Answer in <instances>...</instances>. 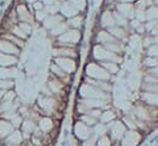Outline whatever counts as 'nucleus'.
<instances>
[{
    "label": "nucleus",
    "instance_id": "obj_2",
    "mask_svg": "<svg viewBox=\"0 0 158 146\" xmlns=\"http://www.w3.org/2000/svg\"><path fill=\"white\" fill-rule=\"evenodd\" d=\"M158 127V0H102L72 108L77 146H139Z\"/></svg>",
    "mask_w": 158,
    "mask_h": 146
},
{
    "label": "nucleus",
    "instance_id": "obj_1",
    "mask_svg": "<svg viewBox=\"0 0 158 146\" xmlns=\"http://www.w3.org/2000/svg\"><path fill=\"white\" fill-rule=\"evenodd\" d=\"M88 0H12L0 21V146H56L78 75Z\"/></svg>",
    "mask_w": 158,
    "mask_h": 146
}]
</instances>
